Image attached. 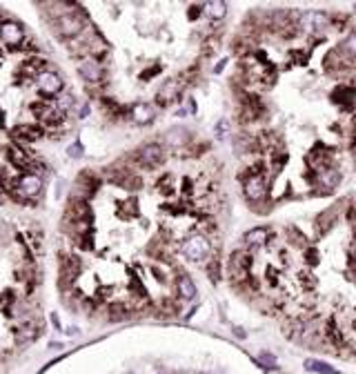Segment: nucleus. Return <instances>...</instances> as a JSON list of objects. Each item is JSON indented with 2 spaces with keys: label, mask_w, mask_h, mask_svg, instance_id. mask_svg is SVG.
Here are the masks:
<instances>
[{
  "label": "nucleus",
  "mask_w": 356,
  "mask_h": 374,
  "mask_svg": "<svg viewBox=\"0 0 356 374\" xmlns=\"http://www.w3.org/2000/svg\"><path fill=\"white\" fill-rule=\"evenodd\" d=\"M85 29H87V22L80 16V11H76V9L71 14H65L60 18H56V31H58V36L67 38V40H74Z\"/></svg>",
  "instance_id": "f257e3e1"
},
{
  "label": "nucleus",
  "mask_w": 356,
  "mask_h": 374,
  "mask_svg": "<svg viewBox=\"0 0 356 374\" xmlns=\"http://www.w3.org/2000/svg\"><path fill=\"white\" fill-rule=\"evenodd\" d=\"M36 87H38V92H40L42 96L49 98V96H56V94L63 92L65 82H63V76H60L58 71L45 69V71H40V74L36 76Z\"/></svg>",
  "instance_id": "f03ea898"
},
{
  "label": "nucleus",
  "mask_w": 356,
  "mask_h": 374,
  "mask_svg": "<svg viewBox=\"0 0 356 374\" xmlns=\"http://www.w3.org/2000/svg\"><path fill=\"white\" fill-rule=\"evenodd\" d=\"M27 40L25 36V29L14 20H5L0 22V43H5L7 47H14V49H20V45Z\"/></svg>",
  "instance_id": "7ed1b4c3"
},
{
  "label": "nucleus",
  "mask_w": 356,
  "mask_h": 374,
  "mask_svg": "<svg viewBox=\"0 0 356 374\" xmlns=\"http://www.w3.org/2000/svg\"><path fill=\"white\" fill-rule=\"evenodd\" d=\"M16 189L22 194L25 198H33L42 192V176L36 172H25L16 178Z\"/></svg>",
  "instance_id": "20e7f679"
},
{
  "label": "nucleus",
  "mask_w": 356,
  "mask_h": 374,
  "mask_svg": "<svg viewBox=\"0 0 356 374\" xmlns=\"http://www.w3.org/2000/svg\"><path fill=\"white\" fill-rule=\"evenodd\" d=\"M181 250L189 261H203L205 256L209 254V241L205 236H200V234H194V236H189L187 241L183 243Z\"/></svg>",
  "instance_id": "39448f33"
},
{
  "label": "nucleus",
  "mask_w": 356,
  "mask_h": 374,
  "mask_svg": "<svg viewBox=\"0 0 356 374\" xmlns=\"http://www.w3.org/2000/svg\"><path fill=\"white\" fill-rule=\"evenodd\" d=\"M136 160L143 167H158L165 160V149L158 143H147L136 152Z\"/></svg>",
  "instance_id": "423d86ee"
},
{
  "label": "nucleus",
  "mask_w": 356,
  "mask_h": 374,
  "mask_svg": "<svg viewBox=\"0 0 356 374\" xmlns=\"http://www.w3.org/2000/svg\"><path fill=\"white\" fill-rule=\"evenodd\" d=\"M78 74L82 76V80H87L89 85H100L103 82V65L96 58H80L78 60Z\"/></svg>",
  "instance_id": "0eeeda50"
},
{
  "label": "nucleus",
  "mask_w": 356,
  "mask_h": 374,
  "mask_svg": "<svg viewBox=\"0 0 356 374\" xmlns=\"http://www.w3.org/2000/svg\"><path fill=\"white\" fill-rule=\"evenodd\" d=\"M245 196L249 200H254V203H258V200H263L267 196V185H265V178L258 176V174H252L245 181Z\"/></svg>",
  "instance_id": "6e6552de"
},
{
  "label": "nucleus",
  "mask_w": 356,
  "mask_h": 374,
  "mask_svg": "<svg viewBox=\"0 0 356 374\" xmlns=\"http://www.w3.org/2000/svg\"><path fill=\"white\" fill-rule=\"evenodd\" d=\"M129 116L136 125H149L156 114H154V107L149 103H136V105H131Z\"/></svg>",
  "instance_id": "1a4fd4ad"
},
{
  "label": "nucleus",
  "mask_w": 356,
  "mask_h": 374,
  "mask_svg": "<svg viewBox=\"0 0 356 374\" xmlns=\"http://www.w3.org/2000/svg\"><path fill=\"white\" fill-rule=\"evenodd\" d=\"M7 158L11 160V165H16L18 170H29L33 165V156L29 152H25V149L16 147V145L7 147Z\"/></svg>",
  "instance_id": "9d476101"
},
{
  "label": "nucleus",
  "mask_w": 356,
  "mask_h": 374,
  "mask_svg": "<svg viewBox=\"0 0 356 374\" xmlns=\"http://www.w3.org/2000/svg\"><path fill=\"white\" fill-rule=\"evenodd\" d=\"M14 136L18 138V141L31 143V141H36V138L42 136V130H40V127H36V125H31V122H20V125H16Z\"/></svg>",
  "instance_id": "9b49d317"
},
{
  "label": "nucleus",
  "mask_w": 356,
  "mask_h": 374,
  "mask_svg": "<svg viewBox=\"0 0 356 374\" xmlns=\"http://www.w3.org/2000/svg\"><path fill=\"white\" fill-rule=\"evenodd\" d=\"M327 22H330V18L321 11H307V14L300 16V25L305 29H321V27H327Z\"/></svg>",
  "instance_id": "f8f14e48"
},
{
  "label": "nucleus",
  "mask_w": 356,
  "mask_h": 374,
  "mask_svg": "<svg viewBox=\"0 0 356 374\" xmlns=\"http://www.w3.org/2000/svg\"><path fill=\"white\" fill-rule=\"evenodd\" d=\"M354 98H356V94H354L352 87L341 85V87H336L332 92V100H334V103H338V105H343V107H352Z\"/></svg>",
  "instance_id": "ddd939ff"
},
{
  "label": "nucleus",
  "mask_w": 356,
  "mask_h": 374,
  "mask_svg": "<svg viewBox=\"0 0 356 374\" xmlns=\"http://www.w3.org/2000/svg\"><path fill=\"white\" fill-rule=\"evenodd\" d=\"M176 292L181 294V299H185V301H192L194 297H196V285H194L192 276L183 274L181 278H178V281H176Z\"/></svg>",
  "instance_id": "4468645a"
},
{
  "label": "nucleus",
  "mask_w": 356,
  "mask_h": 374,
  "mask_svg": "<svg viewBox=\"0 0 356 374\" xmlns=\"http://www.w3.org/2000/svg\"><path fill=\"white\" fill-rule=\"evenodd\" d=\"M178 92H181V87H178L176 80L165 82V85L158 89V103L160 105H167V103H171V100H176L178 98Z\"/></svg>",
  "instance_id": "2eb2a0df"
},
{
  "label": "nucleus",
  "mask_w": 356,
  "mask_h": 374,
  "mask_svg": "<svg viewBox=\"0 0 356 374\" xmlns=\"http://www.w3.org/2000/svg\"><path fill=\"white\" fill-rule=\"evenodd\" d=\"M305 370L319 372V374H338L330 363H325V361H319V359H307V361H305Z\"/></svg>",
  "instance_id": "dca6fc26"
},
{
  "label": "nucleus",
  "mask_w": 356,
  "mask_h": 374,
  "mask_svg": "<svg viewBox=\"0 0 356 374\" xmlns=\"http://www.w3.org/2000/svg\"><path fill=\"white\" fill-rule=\"evenodd\" d=\"M203 9H205V14L209 16V18H214V20H220V18H225V14H227V5L225 3H207V5H203Z\"/></svg>",
  "instance_id": "f3484780"
},
{
  "label": "nucleus",
  "mask_w": 356,
  "mask_h": 374,
  "mask_svg": "<svg viewBox=\"0 0 356 374\" xmlns=\"http://www.w3.org/2000/svg\"><path fill=\"white\" fill-rule=\"evenodd\" d=\"M267 236H270V232L265 230V227H256V230H249L245 234V243L247 245H263L267 241Z\"/></svg>",
  "instance_id": "a211bd4d"
},
{
  "label": "nucleus",
  "mask_w": 356,
  "mask_h": 374,
  "mask_svg": "<svg viewBox=\"0 0 356 374\" xmlns=\"http://www.w3.org/2000/svg\"><path fill=\"white\" fill-rule=\"evenodd\" d=\"M56 109L58 111H63V114H67L71 107H74V96H69V94H63V96H58L56 98Z\"/></svg>",
  "instance_id": "6ab92c4d"
},
{
  "label": "nucleus",
  "mask_w": 356,
  "mask_h": 374,
  "mask_svg": "<svg viewBox=\"0 0 356 374\" xmlns=\"http://www.w3.org/2000/svg\"><path fill=\"white\" fill-rule=\"evenodd\" d=\"M341 52L345 56H356V33H352V36H347L341 45Z\"/></svg>",
  "instance_id": "aec40b11"
},
{
  "label": "nucleus",
  "mask_w": 356,
  "mask_h": 374,
  "mask_svg": "<svg viewBox=\"0 0 356 374\" xmlns=\"http://www.w3.org/2000/svg\"><path fill=\"white\" fill-rule=\"evenodd\" d=\"M321 183H323L325 187H330V189H332V187L338 183V174H336V172L325 170V172H323V176H321Z\"/></svg>",
  "instance_id": "412c9836"
},
{
  "label": "nucleus",
  "mask_w": 356,
  "mask_h": 374,
  "mask_svg": "<svg viewBox=\"0 0 356 374\" xmlns=\"http://www.w3.org/2000/svg\"><path fill=\"white\" fill-rule=\"evenodd\" d=\"M227 134H230V120L223 118V120L216 122V136H218V138H225Z\"/></svg>",
  "instance_id": "4be33fe9"
},
{
  "label": "nucleus",
  "mask_w": 356,
  "mask_h": 374,
  "mask_svg": "<svg viewBox=\"0 0 356 374\" xmlns=\"http://www.w3.org/2000/svg\"><path fill=\"white\" fill-rule=\"evenodd\" d=\"M67 154H69L71 158H82V145L76 141L74 145H69V149H67Z\"/></svg>",
  "instance_id": "5701e85b"
},
{
  "label": "nucleus",
  "mask_w": 356,
  "mask_h": 374,
  "mask_svg": "<svg viewBox=\"0 0 356 374\" xmlns=\"http://www.w3.org/2000/svg\"><path fill=\"white\" fill-rule=\"evenodd\" d=\"M207 270H209V278H211V281H214V283L218 281V276H220V274H218V261H216V259H214V261H209Z\"/></svg>",
  "instance_id": "b1692460"
},
{
  "label": "nucleus",
  "mask_w": 356,
  "mask_h": 374,
  "mask_svg": "<svg viewBox=\"0 0 356 374\" xmlns=\"http://www.w3.org/2000/svg\"><path fill=\"white\" fill-rule=\"evenodd\" d=\"M258 361H263V363H265L267 367H274V365H276V359H274L272 354H260V356H258Z\"/></svg>",
  "instance_id": "393cba45"
},
{
  "label": "nucleus",
  "mask_w": 356,
  "mask_h": 374,
  "mask_svg": "<svg viewBox=\"0 0 356 374\" xmlns=\"http://www.w3.org/2000/svg\"><path fill=\"white\" fill-rule=\"evenodd\" d=\"M78 114H80V116H78V118H85V116L89 114V103H85V105H82V107H80V111H78Z\"/></svg>",
  "instance_id": "a878e982"
},
{
  "label": "nucleus",
  "mask_w": 356,
  "mask_h": 374,
  "mask_svg": "<svg viewBox=\"0 0 356 374\" xmlns=\"http://www.w3.org/2000/svg\"><path fill=\"white\" fill-rule=\"evenodd\" d=\"M200 9H203V7H192V11H189V18H196V16L200 14Z\"/></svg>",
  "instance_id": "bb28decb"
},
{
  "label": "nucleus",
  "mask_w": 356,
  "mask_h": 374,
  "mask_svg": "<svg viewBox=\"0 0 356 374\" xmlns=\"http://www.w3.org/2000/svg\"><path fill=\"white\" fill-rule=\"evenodd\" d=\"M52 323L56 327H60V321H58V316H56V314H52Z\"/></svg>",
  "instance_id": "cd10ccee"
},
{
  "label": "nucleus",
  "mask_w": 356,
  "mask_h": 374,
  "mask_svg": "<svg viewBox=\"0 0 356 374\" xmlns=\"http://www.w3.org/2000/svg\"><path fill=\"white\" fill-rule=\"evenodd\" d=\"M5 234H7V227H5V225H0V238H3Z\"/></svg>",
  "instance_id": "c85d7f7f"
}]
</instances>
